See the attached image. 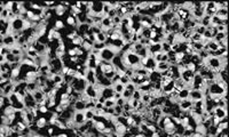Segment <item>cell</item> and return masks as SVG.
<instances>
[{
  "label": "cell",
  "instance_id": "6da1fadb",
  "mask_svg": "<svg viewBox=\"0 0 229 137\" xmlns=\"http://www.w3.org/2000/svg\"><path fill=\"white\" fill-rule=\"evenodd\" d=\"M100 56H101L102 61H110V59H112L114 57V54L110 49H108L105 47L102 50H100Z\"/></svg>",
  "mask_w": 229,
  "mask_h": 137
},
{
  "label": "cell",
  "instance_id": "7a4b0ae2",
  "mask_svg": "<svg viewBox=\"0 0 229 137\" xmlns=\"http://www.w3.org/2000/svg\"><path fill=\"white\" fill-rule=\"evenodd\" d=\"M17 112V110L13 106V105H10V104H8L6 107H5V110H3V116H6V117H8L9 114H13V113H16Z\"/></svg>",
  "mask_w": 229,
  "mask_h": 137
},
{
  "label": "cell",
  "instance_id": "3957f363",
  "mask_svg": "<svg viewBox=\"0 0 229 137\" xmlns=\"http://www.w3.org/2000/svg\"><path fill=\"white\" fill-rule=\"evenodd\" d=\"M196 133H197V134H199V135H202V136H205V135L207 134V128H206L203 123H199V125H197Z\"/></svg>",
  "mask_w": 229,
  "mask_h": 137
},
{
  "label": "cell",
  "instance_id": "277c9868",
  "mask_svg": "<svg viewBox=\"0 0 229 137\" xmlns=\"http://www.w3.org/2000/svg\"><path fill=\"white\" fill-rule=\"evenodd\" d=\"M35 122V125L37 126V128H45L46 127V123H47V120L45 119V118H39V119H37L36 121H33Z\"/></svg>",
  "mask_w": 229,
  "mask_h": 137
},
{
  "label": "cell",
  "instance_id": "5b68a950",
  "mask_svg": "<svg viewBox=\"0 0 229 137\" xmlns=\"http://www.w3.org/2000/svg\"><path fill=\"white\" fill-rule=\"evenodd\" d=\"M94 128H95L97 131H103L104 130V128H105V125H104V122H102V121H97V120H95L94 119Z\"/></svg>",
  "mask_w": 229,
  "mask_h": 137
},
{
  "label": "cell",
  "instance_id": "8992f818",
  "mask_svg": "<svg viewBox=\"0 0 229 137\" xmlns=\"http://www.w3.org/2000/svg\"><path fill=\"white\" fill-rule=\"evenodd\" d=\"M81 47L85 49V50H92L93 49V42L90 41V40H83V43H81Z\"/></svg>",
  "mask_w": 229,
  "mask_h": 137
},
{
  "label": "cell",
  "instance_id": "52a82bcc",
  "mask_svg": "<svg viewBox=\"0 0 229 137\" xmlns=\"http://www.w3.org/2000/svg\"><path fill=\"white\" fill-rule=\"evenodd\" d=\"M55 13H56L57 16L64 15V13H65V7H64L63 5H58V6L55 7Z\"/></svg>",
  "mask_w": 229,
  "mask_h": 137
},
{
  "label": "cell",
  "instance_id": "ba28073f",
  "mask_svg": "<svg viewBox=\"0 0 229 137\" xmlns=\"http://www.w3.org/2000/svg\"><path fill=\"white\" fill-rule=\"evenodd\" d=\"M67 22H68V24H69V25H71V26H76V24H77L76 17H74V16H71V15L68 17Z\"/></svg>",
  "mask_w": 229,
  "mask_h": 137
},
{
  "label": "cell",
  "instance_id": "9c48e42d",
  "mask_svg": "<svg viewBox=\"0 0 229 137\" xmlns=\"http://www.w3.org/2000/svg\"><path fill=\"white\" fill-rule=\"evenodd\" d=\"M64 28V24H63V22L62 21H56L55 22V25H54V30H61V29H63Z\"/></svg>",
  "mask_w": 229,
  "mask_h": 137
}]
</instances>
